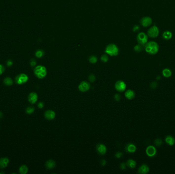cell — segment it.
I'll return each instance as SVG.
<instances>
[{"label": "cell", "mask_w": 175, "mask_h": 174, "mask_svg": "<svg viewBox=\"0 0 175 174\" xmlns=\"http://www.w3.org/2000/svg\"><path fill=\"white\" fill-rule=\"evenodd\" d=\"M144 47L145 52L152 55L156 54L159 50V46L158 44L154 41H149Z\"/></svg>", "instance_id": "obj_1"}, {"label": "cell", "mask_w": 175, "mask_h": 174, "mask_svg": "<svg viewBox=\"0 0 175 174\" xmlns=\"http://www.w3.org/2000/svg\"><path fill=\"white\" fill-rule=\"evenodd\" d=\"M104 52L110 56H116L118 55L119 50L115 44H110L106 47Z\"/></svg>", "instance_id": "obj_2"}, {"label": "cell", "mask_w": 175, "mask_h": 174, "mask_svg": "<svg viewBox=\"0 0 175 174\" xmlns=\"http://www.w3.org/2000/svg\"><path fill=\"white\" fill-rule=\"evenodd\" d=\"M34 74L37 78L39 79H43L47 76V69L43 65H38L34 69Z\"/></svg>", "instance_id": "obj_3"}, {"label": "cell", "mask_w": 175, "mask_h": 174, "mask_svg": "<svg viewBox=\"0 0 175 174\" xmlns=\"http://www.w3.org/2000/svg\"><path fill=\"white\" fill-rule=\"evenodd\" d=\"M136 39L138 44L144 46L148 42V36L144 32H140L137 34Z\"/></svg>", "instance_id": "obj_4"}, {"label": "cell", "mask_w": 175, "mask_h": 174, "mask_svg": "<svg viewBox=\"0 0 175 174\" xmlns=\"http://www.w3.org/2000/svg\"><path fill=\"white\" fill-rule=\"evenodd\" d=\"M159 29L158 27L155 25L152 26L148 30L147 34H148V36L150 37L154 38L158 37L159 34Z\"/></svg>", "instance_id": "obj_5"}, {"label": "cell", "mask_w": 175, "mask_h": 174, "mask_svg": "<svg viewBox=\"0 0 175 174\" xmlns=\"http://www.w3.org/2000/svg\"><path fill=\"white\" fill-rule=\"evenodd\" d=\"M28 80V77L25 74L18 75L15 78V82L18 84H23Z\"/></svg>", "instance_id": "obj_6"}, {"label": "cell", "mask_w": 175, "mask_h": 174, "mask_svg": "<svg viewBox=\"0 0 175 174\" xmlns=\"http://www.w3.org/2000/svg\"><path fill=\"white\" fill-rule=\"evenodd\" d=\"M127 85L122 80L117 81L115 84V88L119 92H123L126 89Z\"/></svg>", "instance_id": "obj_7"}, {"label": "cell", "mask_w": 175, "mask_h": 174, "mask_svg": "<svg viewBox=\"0 0 175 174\" xmlns=\"http://www.w3.org/2000/svg\"><path fill=\"white\" fill-rule=\"evenodd\" d=\"M91 85L88 82L82 81L78 85V89L81 92H86L90 89Z\"/></svg>", "instance_id": "obj_8"}, {"label": "cell", "mask_w": 175, "mask_h": 174, "mask_svg": "<svg viewBox=\"0 0 175 174\" xmlns=\"http://www.w3.org/2000/svg\"><path fill=\"white\" fill-rule=\"evenodd\" d=\"M140 23L143 27H148L152 24V19L149 16H144L141 19Z\"/></svg>", "instance_id": "obj_9"}, {"label": "cell", "mask_w": 175, "mask_h": 174, "mask_svg": "<svg viewBox=\"0 0 175 174\" xmlns=\"http://www.w3.org/2000/svg\"><path fill=\"white\" fill-rule=\"evenodd\" d=\"M157 153V150L153 145H149L146 149V154L150 157H154Z\"/></svg>", "instance_id": "obj_10"}, {"label": "cell", "mask_w": 175, "mask_h": 174, "mask_svg": "<svg viewBox=\"0 0 175 174\" xmlns=\"http://www.w3.org/2000/svg\"><path fill=\"white\" fill-rule=\"evenodd\" d=\"M96 151L99 154L101 155H103L106 154L107 152V147L106 146L103 144L99 143L96 145Z\"/></svg>", "instance_id": "obj_11"}, {"label": "cell", "mask_w": 175, "mask_h": 174, "mask_svg": "<svg viewBox=\"0 0 175 174\" xmlns=\"http://www.w3.org/2000/svg\"><path fill=\"white\" fill-rule=\"evenodd\" d=\"M56 114L54 111L51 110H47L44 113V116L48 120H52L55 117Z\"/></svg>", "instance_id": "obj_12"}, {"label": "cell", "mask_w": 175, "mask_h": 174, "mask_svg": "<svg viewBox=\"0 0 175 174\" xmlns=\"http://www.w3.org/2000/svg\"><path fill=\"white\" fill-rule=\"evenodd\" d=\"M29 102L31 104H34L37 102L38 99V95L36 93L32 92L29 94L28 97Z\"/></svg>", "instance_id": "obj_13"}, {"label": "cell", "mask_w": 175, "mask_h": 174, "mask_svg": "<svg viewBox=\"0 0 175 174\" xmlns=\"http://www.w3.org/2000/svg\"><path fill=\"white\" fill-rule=\"evenodd\" d=\"M150 171V169L148 165L146 164H142L138 168V172L139 174H146L148 173Z\"/></svg>", "instance_id": "obj_14"}, {"label": "cell", "mask_w": 175, "mask_h": 174, "mask_svg": "<svg viewBox=\"0 0 175 174\" xmlns=\"http://www.w3.org/2000/svg\"><path fill=\"white\" fill-rule=\"evenodd\" d=\"M125 98L128 99V100H132L133 99L135 96V92L131 89H128L125 92L124 94Z\"/></svg>", "instance_id": "obj_15"}, {"label": "cell", "mask_w": 175, "mask_h": 174, "mask_svg": "<svg viewBox=\"0 0 175 174\" xmlns=\"http://www.w3.org/2000/svg\"><path fill=\"white\" fill-rule=\"evenodd\" d=\"M9 160L8 158L2 157L0 159V168L4 169L7 166Z\"/></svg>", "instance_id": "obj_16"}, {"label": "cell", "mask_w": 175, "mask_h": 174, "mask_svg": "<svg viewBox=\"0 0 175 174\" xmlns=\"http://www.w3.org/2000/svg\"><path fill=\"white\" fill-rule=\"evenodd\" d=\"M56 166V162L53 160L50 159L45 163V166L48 170H51L54 168Z\"/></svg>", "instance_id": "obj_17"}, {"label": "cell", "mask_w": 175, "mask_h": 174, "mask_svg": "<svg viewBox=\"0 0 175 174\" xmlns=\"http://www.w3.org/2000/svg\"><path fill=\"white\" fill-rule=\"evenodd\" d=\"M125 150L129 153H134L136 151V147L134 144L129 143L126 145Z\"/></svg>", "instance_id": "obj_18"}, {"label": "cell", "mask_w": 175, "mask_h": 174, "mask_svg": "<svg viewBox=\"0 0 175 174\" xmlns=\"http://www.w3.org/2000/svg\"><path fill=\"white\" fill-rule=\"evenodd\" d=\"M165 141L167 144L171 146L173 145L175 143V140L174 137L171 135H168L166 136L165 138Z\"/></svg>", "instance_id": "obj_19"}, {"label": "cell", "mask_w": 175, "mask_h": 174, "mask_svg": "<svg viewBox=\"0 0 175 174\" xmlns=\"http://www.w3.org/2000/svg\"><path fill=\"white\" fill-rule=\"evenodd\" d=\"M173 37V33L170 31H164L162 34V37L165 40H170Z\"/></svg>", "instance_id": "obj_20"}, {"label": "cell", "mask_w": 175, "mask_h": 174, "mask_svg": "<svg viewBox=\"0 0 175 174\" xmlns=\"http://www.w3.org/2000/svg\"><path fill=\"white\" fill-rule=\"evenodd\" d=\"M172 72L169 68H164L162 71V75L165 78H170L172 76Z\"/></svg>", "instance_id": "obj_21"}, {"label": "cell", "mask_w": 175, "mask_h": 174, "mask_svg": "<svg viewBox=\"0 0 175 174\" xmlns=\"http://www.w3.org/2000/svg\"><path fill=\"white\" fill-rule=\"evenodd\" d=\"M136 162L133 159H129L127 161V165L131 169L135 168L136 166Z\"/></svg>", "instance_id": "obj_22"}, {"label": "cell", "mask_w": 175, "mask_h": 174, "mask_svg": "<svg viewBox=\"0 0 175 174\" xmlns=\"http://www.w3.org/2000/svg\"><path fill=\"white\" fill-rule=\"evenodd\" d=\"M35 55H36V56L37 58H40L41 57H43L45 55V51L42 49H38L36 52Z\"/></svg>", "instance_id": "obj_23"}, {"label": "cell", "mask_w": 175, "mask_h": 174, "mask_svg": "<svg viewBox=\"0 0 175 174\" xmlns=\"http://www.w3.org/2000/svg\"><path fill=\"white\" fill-rule=\"evenodd\" d=\"M28 171V168L26 165H22L19 169V173L21 174H26Z\"/></svg>", "instance_id": "obj_24"}, {"label": "cell", "mask_w": 175, "mask_h": 174, "mask_svg": "<svg viewBox=\"0 0 175 174\" xmlns=\"http://www.w3.org/2000/svg\"><path fill=\"white\" fill-rule=\"evenodd\" d=\"M3 82L6 86H11L13 84V81L9 77H6L4 79Z\"/></svg>", "instance_id": "obj_25"}, {"label": "cell", "mask_w": 175, "mask_h": 174, "mask_svg": "<svg viewBox=\"0 0 175 174\" xmlns=\"http://www.w3.org/2000/svg\"><path fill=\"white\" fill-rule=\"evenodd\" d=\"M89 61L92 64H95L97 62L98 59L97 57L95 55H91L89 57Z\"/></svg>", "instance_id": "obj_26"}, {"label": "cell", "mask_w": 175, "mask_h": 174, "mask_svg": "<svg viewBox=\"0 0 175 174\" xmlns=\"http://www.w3.org/2000/svg\"><path fill=\"white\" fill-rule=\"evenodd\" d=\"M143 46H142L141 45L138 44V45L135 46V47H134V50L136 53L141 52L143 50Z\"/></svg>", "instance_id": "obj_27"}, {"label": "cell", "mask_w": 175, "mask_h": 174, "mask_svg": "<svg viewBox=\"0 0 175 174\" xmlns=\"http://www.w3.org/2000/svg\"><path fill=\"white\" fill-rule=\"evenodd\" d=\"M35 110V108L33 106H29L26 109V112L28 114H31L34 112Z\"/></svg>", "instance_id": "obj_28"}, {"label": "cell", "mask_w": 175, "mask_h": 174, "mask_svg": "<svg viewBox=\"0 0 175 174\" xmlns=\"http://www.w3.org/2000/svg\"><path fill=\"white\" fill-rule=\"evenodd\" d=\"M155 144L157 146V147H161L163 144V141L160 138H157L155 141L154 142Z\"/></svg>", "instance_id": "obj_29"}, {"label": "cell", "mask_w": 175, "mask_h": 174, "mask_svg": "<svg viewBox=\"0 0 175 174\" xmlns=\"http://www.w3.org/2000/svg\"><path fill=\"white\" fill-rule=\"evenodd\" d=\"M100 59L103 62H107L109 59L108 55L107 54H103L100 57Z\"/></svg>", "instance_id": "obj_30"}, {"label": "cell", "mask_w": 175, "mask_h": 174, "mask_svg": "<svg viewBox=\"0 0 175 174\" xmlns=\"http://www.w3.org/2000/svg\"><path fill=\"white\" fill-rule=\"evenodd\" d=\"M88 79H89V80L90 82L93 83V82H95V81L96 77H95V76L94 74H90V75L89 76Z\"/></svg>", "instance_id": "obj_31"}, {"label": "cell", "mask_w": 175, "mask_h": 174, "mask_svg": "<svg viewBox=\"0 0 175 174\" xmlns=\"http://www.w3.org/2000/svg\"><path fill=\"white\" fill-rule=\"evenodd\" d=\"M157 86H158V83L156 81H154L150 84V87L153 89H156Z\"/></svg>", "instance_id": "obj_32"}, {"label": "cell", "mask_w": 175, "mask_h": 174, "mask_svg": "<svg viewBox=\"0 0 175 174\" xmlns=\"http://www.w3.org/2000/svg\"><path fill=\"white\" fill-rule=\"evenodd\" d=\"M30 65L31 66H36L37 64V61L34 59H32L30 60Z\"/></svg>", "instance_id": "obj_33"}, {"label": "cell", "mask_w": 175, "mask_h": 174, "mask_svg": "<svg viewBox=\"0 0 175 174\" xmlns=\"http://www.w3.org/2000/svg\"><path fill=\"white\" fill-rule=\"evenodd\" d=\"M140 29V27L138 26V25H135L134 27H133V32H138Z\"/></svg>", "instance_id": "obj_34"}, {"label": "cell", "mask_w": 175, "mask_h": 174, "mask_svg": "<svg viewBox=\"0 0 175 174\" xmlns=\"http://www.w3.org/2000/svg\"><path fill=\"white\" fill-rule=\"evenodd\" d=\"M114 99L116 101H119L121 99V96L120 95H119L118 94H115V95H114Z\"/></svg>", "instance_id": "obj_35"}, {"label": "cell", "mask_w": 175, "mask_h": 174, "mask_svg": "<svg viewBox=\"0 0 175 174\" xmlns=\"http://www.w3.org/2000/svg\"><path fill=\"white\" fill-rule=\"evenodd\" d=\"M38 107L40 109L43 108L44 107V103L42 102H39L38 104Z\"/></svg>", "instance_id": "obj_36"}, {"label": "cell", "mask_w": 175, "mask_h": 174, "mask_svg": "<svg viewBox=\"0 0 175 174\" xmlns=\"http://www.w3.org/2000/svg\"><path fill=\"white\" fill-rule=\"evenodd\" d=\"M5 71V68L2 64H0V75H2Z\"/></svg>", "instance_id": "obj_37"}, {"label": "cell", "mask_w": 175, "mask_h": 174, "mask_svg": "<svg viewBox=\"0 0 175 174\" xmlns=\"http://www.w3.org/2000/svg\"><path fill=\"white\" fill-rule=\"evenodd\" d=\"M115 156L117 158H121L122 156V153H121V152H117V153H116Z\"/></svg>", "instance_id": "obj_38"}, {"label": "cell", "mask_w": 175, "mask_h": 174, "mask_svg": "<svg viewBox=\"0 0 175 174\" xmlns=\"http://www.w3.org/2000/svg\"><path fill=\"white\" fill-rule=\"evenodd\" d=\"M12 64H13V62L11 60H8L7 61V65L8 66H11Z\"/></svg>", "instance_id": "obj_39"}, {"label": "cell", "mask_w": 175, "mask_h": 174, "mask_svg": "<svg viewBox=\"0 0 175 174\" xmlns=\"http://www.w3.org/2000/svg\"><path fill=\"white\" fill-rule=\"evenodd\" d=\"M120 168L122 170H125L126 169V166H125V164L124 163H122L120 164Z\"/></svg>", "instance_id": "obj_40"}, {"label": "cell", "mask_w": 175, "mask_h": 174, "mask_svg": "<svg viewBox=\"0 0 175 174\" xmlns=\"http://www.w3.org/2000/svg\"><path fill=\"white\" fill-rule=\"evenodd\" d=\"M100 163H101V164L102 166H104L105 164H106V161L105 160L103 159V160H102L101 161Z\"/></svg>", "instance_id": "obj_41"}, {"label": "cell", "mask_w": 175, "mask_h": 174, "mask_svg": "<svg viewBox=\"0 0 175 174\" xmlns=\"http://www.w3.org/2000/svg\"><path fill=\"white\" fill-rule=\"evenodd\" d=\"M3 116V113L1 112V111H0V119H1V118H2Z\"/></svg>", "instance_id": "obj_42"}]
</instances>
